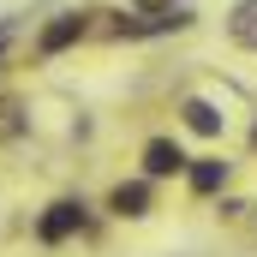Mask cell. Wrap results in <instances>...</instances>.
Masks as SVG:
<instances>
[{"label":"cell","mask_w":257,"mask_h":257,"mask_svg":"<svg viewBox=\"0 0 257 257\" xmlns=\"http://www.w3.org/2000/svg\"><path fill=\"white\" fill-rule=\"evenodd\" d=\"M72 233H84V203L78 197H60V203H48L36 215V239L42 245H66Z\"/></svg>","instance_id":"6da1fadb"},{"label":"cell","mask_w":257,"mask_h":257,"mask_svg":"<svg viewBox=\"0 0 257 257\" xmlns=\"http://www.w3.org/2000/svg\"><path fill=\"white\" fill-rule=\"evenodd\" d=\"M186 150L174 144V138H150L144 144V180H174V174H186Z\"/></svg>","instance_id":"7a4b0ae2"},{"label":"cell","mask_w":257,"mask_h":257,"mask_svg":"<svg viewBox=\"0 0 257 257\" xmlns=\"http://www.w3.org/2000/svg\"><path fill=\"white\" fill-rule=\"evenodd\" d=\"M150 203H156L150 180H120V186L108 192V209H114L120 221H144V215H150Z\"/></svg>","instance_id":"3957f363"},{"label":"cell","mask_w":257,"mask_h":257,"mask_svg":"<svg viewBox=\"0 0 257 257\" xmlns=\"http://www.w3.org/2000/svg\"><path fill=\"white\" fill-rule=\"evenodd\" d=\"M180 114H186V132H197V138H221V132H227V114H221L209 96H186Z\"/></svg>","instance_id":"277c9868"},{"label":"cell","mask_w":257,"mask_h":257,"mask_svg":"<svg viewBox=\"0 0 257 257\" xmlns=\"http://www.w3.org/2000/svg\"><path fill=\"white\" fill-rule=\"evenodd\" d=\"M84 36V12H60L48 30H42V54H60V48H72Z\"/></svg>","instance_id":"5b68a950"},{"label":"cell","mask_w":257,"mask_h":257,"mask_svg":"<svg viewBox=\"0 0 257 257\" xmlns=\"http://www.w3.org/2000/svg\"><path fill=\"white\" fill-rule=\"evenodd\" d=\"M227 36H233V48H257V0H233Z\"/></svg>","instance_id":"8992f818"},{"label":"cell","mask_w":257,"mask_h":257,"mask_svg":"<svg viewBox=\"0 0 257 257\" xmlns=\"http://www.w3.org/2000/svg\"><path fill=\"white\" fill-rule=\"evenodd\" d=\"M186 180H192L197 197H209V192L227 186V162H186Z\"/></svg>","instance_id":"52a82bcc"},{"label":"cell","mask_w":257,"mask_h":257,"mask_svg":"<svg viewBox=\"0 0 257 257\" xmlns=\"http://www.w3.org/2000/svg\"><path fill=\"white\" fill-rule=\"evenodd\" d=\"M18 36V18H0V54H6V42Z\"/></svg>","instance_id":"ba28073f"}]
</instances>
